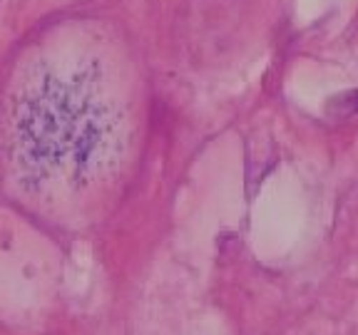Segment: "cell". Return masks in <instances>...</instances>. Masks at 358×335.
<instances>
[{"label": "cell", "instance_id": "obj_2", "mask_svg": "<svg viewBox=\"0 0 358 335\" xmlns=\"http://www.w3.org/2000/svg\"><path fill=\"white\" fill-rule=\"evenodd\" d=\"M326 114L334 119H348L353 114H358V87L338 92L326 102Z\"/></svg>", "mask_w": 358, "mask_h": 335}, {"label": "cell", "instance_id": "obj_1", "mask_svg": "<svg viewBox=\"0 0 358 335\" xmlns=\"http://www.w3.org/2000/svg\"><path fill=\"white\" fill-rule=\"evenodd\" d=\"M110 119L75 80L48 75L30 84L15 112L17 159L35 172H80L95 164Z\"/></svg>", "mask_w": 358, "mask_h": 335}]
</instances>
